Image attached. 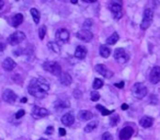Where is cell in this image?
<instances>
[{
	"instance_id": "41",
	"label": "cell",
	"mask_w": 160,
	"mask_h": 140,
	"mask_svg": "<svg viewBox=\"0 0 160 140\" xmlns=\"http://www.w3.org/2000/svg\"><path fill=\"white\" fill-rule=\"evenodd\" d=\"M14 55H15V56L21 55V49H19V51H14Z\"/></svg>"
},
{
	"instance_id": "36",
	"label": "cell",
	"mask_w": 160,
	"mask_h": 140,
	"mask_svg": "<svg viewBox=\"0 0 160 140\" xmlns=\"http://www.w3.org/2000/svg\"><path fill=\"white\" fill-rule=\"evenodd\" d=\"M53 131H54V127L53 126H48L46 128V130H45V132H46L47 135H52Z\"/></svg>"
},
{
	"instance_id": "30",
	"label": "cell",
	"mask_w": 160,
	"mask_h": 140,
	"mask_svg": "<svg viewBox=\"0 0 160 140\" xmlns=\"http://www.w3.org/2000/svg\"><path fill=\"white\" fill-rule=\"evenodd\" d=\"M118 121H120L118 115V114H114V115H112L111 118H110V125H111V126H116L118 124Z\"/></svg>"
},
{
	"instance_id": "6",
	"label": "cell",
	"mask_w": 160,
	"mask_h": 140,
	"mask_svg": "<svg viewBox=\"0 0 160 140\" xmlns=\"http://www.w3.org/2000/svg\"><path fill=\"white\" fill-rule=\"evenodd\" d=\"M114 59L118 61V64H126L129 60V56L123 48H118L114 51Z\"/></svg>"
},
{
	"instance_id": "38",
	"label": "cell",
	"mask_w": 160,
	"mask_h": 140,
	"mask_svg": "<svg viewBox=\"0 0 160 140\" xmlns=\"http://www.w3.org/2000/svg\"><path fill=\"white\" fill-rule=\"evenodd\" d=\"M115 87H116V88H120V89H122V88H124V82H120V83H116L115 84Z\"/></svg>"
},
{
	"instance_id": "19",
	"label": "cell",
	"mask_w": 160,
	"mask_h": 140,
	"mask_svg": "<svg viewBox=\"0 0 160 140\" xmlns=\"http://www.w3.org/2000/svg\"><path fill=\"white\" fill-rule=\"evenodd\" d=\"M87 56V49L83 46H78L76 48L75 51V57L78 59H83Z\"/></svg>"
},
{
	"instance_id": "8",
	"label": "cell",
	"mask_w": 160,
	"mask_h": 140,
	"mask_svg": "<svg viewBox=\"0 0 160 140\" xmlns=\"http://www.w3.org/2000/svg\"><path fill=\"white\" fill-rule=\"evenodd\" d=\"M68 40H69V32L66 28H59L56 32V43L59 46L68 42Z\"/></svg>"
},
{
	"instance_id": "15",
	"label": "cell",
	"mask_w": 160,
	"mask_h": 140,
	"mask_svg": "<svg viewBox=\"0 0 160 140\" xmlns=\"http://www.w3.org/2000/svg\"><path fill=\"white\" fill-rule=\"evenodd\" d=\"M61 123L65 125V126H71L74 123H75V116L72 113H67L64 116L61 117Z\"/></svg>"
},
{
	"instance_id": "5",
	"label": "cell",
	"mask_w": 160,
	"mask_h": 140,
	"mask_svg": "<svg viewBox=\"0 0 160 140\" xmlns=\"http://www.w3.org/2000/svg\"><path fill=\"white\" fill-rule=\"evenodd\" d=\"M110 11L113 14L114 19L120 20L123 17V8L120 2H116V1L111 2L110 3Z\"/></svg>"
},
{
	"instance_id": "39",
	"label": "cell",
	"mask_w": 160,
	"mask_h": 140,
	"mask_svg": "<svg viewBox=\"0 0 160 140\" xmlns=\"http://www.w3.org/2000/svg\"><path fill=\"white\" fill-rule=\"evenodd\" d=\"M121 108H122L123 111H126L127 108H128V105H127V104H125V103H123L122 106H121Z\"/></svg>"
},
{
	"instance_id": "32",
	"label": "cell",
	"mask_w": 160,
	"mask_h": 140,
	"mask_svg": "<svg viewBox=\"0 0 160 140\" xmlns=\"http://www.w3.org/2000/svg\"><path fill=\"white\" fill-rule=\"evenodd\" d=\"M100 100V94L98 92H95L93 91L92 93H91V101H93V102H97V101H99Z\"/></svg>"
},
{
	"instance_id": "31",
	"label": "cell",
	"mask_w": 160,
	"mask_h": 140,
	"mask_svg": "<svg viewBox=\"0 0 160 140\" xmlns=\"http://www.w3.org/2000/svg\"><path fill=\"white\" fill-rule=\"evenodd\" d=\"M45 34H46V26H41L40 30H38V35H40V38L43 40L45 37Z\"/></svg>"
},
{
	"instance_id": "27",
	"label": "cell",
	"mask_w": 160,
	"mask_h": 140,
	"mask_svg": "<svg viewBox=\"0 0 160 140\" xmlns=\"http://www.w3.org/2000/svg\"><path fill=\"white\" fill-rule=\"evenodd\" d=\"M97 127H98V121H91V123H89V124L85 127V131L86 132H91V131H93Z\"/></svg>"
},
{
	"instance_id": "20",
	"label": "cell",
	"mask_w": 160,
	"mask_h": 140,
	"mask_svg": "<svg viewBox=\"0 0 160 140\" xmlns=\"http://www.w3.org/2000/svg\"><path fill=\"white\" fill-rule=\"evenodd\" d=\"M92 117H93L92 113L89 112V111H86V110L80 111L79 114H78V118H79L80 121H90Z\"/></svg>"
},
{
	"instance_id": "4",
	"label": "cell",
	"mask_w": 160,
	"mask_h": 140,
	"mask_svg": "<svg viewBox=\"0 0 160 140\" xmlns=\"http://www.w3.org/2000/svg\"><path fill=\"white\" fill-rule=\"evenodd\" d=\"M152 18H154V12H152V10L149 9V8L145 9V11H144V17H143V21H141V30H147V28L150 26Z\"/></svg>"
},
{
	"instance_id": "13",
	"label": "cell",
	"mask_w": 160,
	"mask_h": 140,
	"mask_svg": "<svg viewBox=\"0 0 160 140\" xmlns=\"http://www.w3.org/2000/svg\"><path fill=\"white\" fill-rule=\"evenodd\" d=\"M133 134H134V129L132 127H124L122 130L120 131V140H129Z\"/></svg>"
},
{
	"instance_id": "1",
	"label": "cell",
	"mask_w": 160,
	"mask_h": 140,
	"mask_svg": "<svg viewBox=\"0 0 160 140\" xmlns=\"http://www.w3.org/2000/svg\"><path fill=\"white\" fill-rule=\"evenodd\" d=\"M49 91L48 81L43 78H35L29 84V93L36 98H44Z\"/></svg>"
},
{
	"instance_id": "42",
	"label": "cell",
	"mask_w": 160,
	"mask_h": 140,
	"mask_svg": "<svg viewBox=\"0 0 160 140\" xmlns=\"http://www.w3.org/2000/svg\"><path fill=\"white\" fill-rule=\"evenodd\" d=\"M3 6H5V2H3L2 0H0V10L3 8Z\"/></svg>"
},
{
	"instance_id": "28",
	"label": "cell",
	"mask_w": 160,
	"mask_h": 140,
	"mask_svg": "<svg viewBox=\"0 0 160 140\" xmlns=\"http://www.w3.org/2000/svg\"><path fill=\"white\" fill-rule=\"evenodd\" d=\"M97 110L101 112V114L103 115V116H106V115H110V114H112L113 111H110V110H106V108L102 106V105H97Z\"/></svg>"
},
{
	"instance_id": "2",
	"label": "cell",
	"mask_w": 160,
	"mask_h": 140,
	"mask_svg": "<svg viewBox=\"0 0 160 140\" xmlns=\"http://www.w3.org/2000/svg\"><path fill=\"white\" fill-rule=\"evenodd\" d=\"M132 93L136 98H145V96L147 95L146 85H145L144 83H141V82H137V83H135L134 85H133Z\"/></svg>"
},
{
	"instance_id": "29",
	"label": "cell",
	"mask_w": 160,
	"mask_h": 140,
	"mask_svg": "<svg viewBox=\"0 0 160 140\" xmlns=\"http://www.w3.org/2000/svg\"><path fill=\"white\" fill-rule=\"evenodd\" d=\"M103 87V81L101 79H94L93 81V84H92V88H93L94 90H98V89H101Z\"/></svg>"
},
{
	"instance_id": "18",
	"label": "cell",
	"mask_w": 160,
	"mask_h": 140,
	"mask_svg": "<svg viewBox=\"0 0 160 140\" xmlns=\"http://www.w3.org/2000/svg\"><path fill=\"white\" fill-rule=\"evenodd\" d=\"M54 106L58 111L65 110V108L69 107V101H67V100H57L56 102L54 103Z\"/></svg>"
},
{
	"instance_id": "34",
	"label": "cell",
	"mask_w": 160,
	"mask_h": 140,
	"mask_svg": "<svg viewBox=\"0 0 160 140\" xmlns=\"http://www.w3.org/2000/svg\"><path fill=\"white\" fill-rule=\"evenodd\" d=\"M24 114H25V111L24 110H20L19 112H17V114H15V118H21V117L24 116Z\"/></svg>"
},
{
	"instance_id": "45",
	"label": "cell",
	"mask_w": 160,
	"mask_h": 140,
	"mask_svg": "<svg viewBox=\"0 0 160 140\" xmlns=\"http://www.w3.org/2000/svg\"><path fill=\"white\" fill-rule=\"evenodd\" d=\"M40 140H46V139H43V138H42V139H40Z\"/></svg>"
},
{
	"instance_id": "44",
	"label": "cell",
	"mask_w": 160,
	"mask_h": 140,
	"mask_svg": "<svg viewBox=\"0 0 160 140\" xmlns=\"http://www.w3.org/2000/svg\"><path fill=\"white\" fill-rule=\"evenodd\" d=\"M86 2H94V1H95V0H85Z\"/></svg>"
},
{
	"instance_id": "14",
	"label": "cell",
	"mask_w": 160,
	"mask_h": 140,
	"mask_svg": "<svg viewBox=\"0 0 160 140\" xmlns=\"http://www.w3.org/2000/svg\"><path fill=\"white\" fill-rule=\"evenodd\" d=\"M95 70L98 71V73L103 76L104 78H106V79L112 78V76H113V72L111 70H109L104 65H97L95 66Z\"/></svg>"
},
{
	"instance_id": "12",
	"label": "cell",
	"mask_w": 160,
	"mask_h": 140,
	"mask_svg": "<svg viewBox=\"0 0 160 140\" xmlns=\"http://www.w3.org/2000/svg\"><path fill=\"white\" fill-rule=\"evenodd\" d=\"M77 37L79 38L80 41H83V42H90L92 37H93V34L90 32L89 30H81L77 33Z\"/></svg>"
},
{
	"instance_id": "9",
	"label": "cell",
	"mask_w": 160,
	"mask_h": 140,
	"mask_svg": "<svg viewBox=\"0 0 160 140\" xmlns=\"http://www.w3.org/2000/svg\"><path fill=\"white\" fill-rule=\"evenodd\" d=\"M49 112L47 111L46 108H42V107H38V106H34L33 110H32V116L36 119H40V118H44V117L48 116Z\"/></svg>"
},
{
	"instance_id": "23",
	"label": "cell",
	"mask_w": 160,
	"mask_h": 140,
	"mask_svg": "<svg viewBox=\"0 0 160 140\" xmlns=\"http://www.w3.org/2000/svg\"><path fill=\"white\" fill-rule=\"evenodd\" d=\"M100 55L103 58H108L111 55V49L106 45H101V47H100Z\"/></svg>"
},
{
	"instance_id": "43",
	"label": "cell",
	"mask_w": 160,
	"mask_h": 140,
	"mask_svg": "<svg viewBox=\"0 0 160 140\" xmlns=\"http://www.w3.org/2000/svg\"><path fill=\"white\" fill-rule=\"evenodd\" d=\"M26 101H28V98H21V102H22V103H25V102H26Z\"/></svg>"
},
{
	"instance_id": "22",
	"label": "cell",
	"mask_w": 160,
	"mask_h": 140,
	"mask_svg": "<svg viewBox=\"0 0 160 140\" xmlns=\"http://www.w3.org/2000/svg\"><path fill=\"white\" fill-rule=\"evenodd\" d=\"M61 83L63 85H70L71 82H72V78L70 77V75H68L66 72H64V73H61Z\"/></svg>"
},
{
	"instance_id": "7",
	"label": "cell",
	"mask_w": 160,
	"mask_h": 140,
	"mask_svg": "<svg viewBox=\"0 0 160 140\" xmlns=\"http://www.w3.org/2000/svg\"><path fill=\"white\" fill-rule=\"evenodd\" d=\"M25 40V34L23 32H14L8 37V43L10 45H18Z\"/></svg>"
},
{
	"instance_id": "11",
	"label": "cell",
	"mask_w": 160,
	"mask_h": 140,
	"mask_svg": "<svg viewBox=\"0 0 160 140\" xmlns=\"http://www.w3.org/2000/svg\"><path fill=\"white\" fill-rule=\"evenodd\" d=\"M2 100L5 102L9 103V104H12V103H14L17 101V94L14 93L12 90L7 89L5 90V92L2 94Z\"/></svg>"
},
{
	"instance_id": "10",
	"label": "cell",
	"mask_w": 160,
	"mask_h": 140,
	"mask_svg": "<svg viewBox=\"0 0 160 140\" xmlns=\"http://www.w3.org/2000/svg\"><path fill=\"white\" fill-rule=\"evenodd\" d=\"M149 80L152 84H157L160 81V67L159 66H155L150 71L149 75Z\"/></svg>"
},
{
	"instance_id": "21",
	"label": "cell",
	"mask_w": 160,
	"mask_h": 140,
	"mask_svg": "<svg viewBox=\"0 0 160 140\" xmlns=\"http://www.w3.org/2000/svg\"><path fill=\"white\" fill-rule=\"evenodd\" d=\"M22 22H23V15L21 13H17L13 18L11 19V24H12L13 28H18Z\"/></svg>"
},
{
	"instance_id": "3",
	"label": "cell",
	"mask_w": 160,
	"mask_h": 140,
	"mask_svg": "<svg viewBox=\"0 0 160 140\" xmlns=\"http://www.w3.org/2000/svg\"><path fill=\"white\" fill-rule=\"evenodd\" d=\"M43 68L51 72L54 76H61V68L59 64L56 61H45V64L43 65Z\"/></svg>"
},
{
	"instance_id": "35",
	"label": "cell",
	"mask_w": 160,
	"mask_h": 140,
	"mask_svg": "<svg viewBox=\"0 0 160 140\" xmlns=\"http://www.w3.org/2000/svg\"><path fill=\"white\" fill-rule=\"evenodd\" d=\"M92 23H93V22H92V20L88 19V20H86V21H85V23H83V26H85L86 28H90V26L92 25Z\"/></svg>"
},
{
	"instance_id": "17",
	"label": "cell",
	"mask_w": 160,
	"mask_h": 140,
	"mask_svg": "<svg viewBox=\"0 0 160 140\" xmlns=\"http://www.w3.org/2000/svg\"><path fill=\"white\" fill-rule=\"evenodd\" d=\"M152 124H154V118L149 116L141 117V121H139V125L144 128H149V127L152 126Z\"/></svg>"
},
{
	"instance_id": "33",
	"label": "cell",
	"mask_w": 160,
	"mask_h": 140,
	"mask_svg": "<svg viewBox=\"0 0 160 140\" xmlns=\"http://www.w3.org/2000/svg\"><path fill=\"white\" fill-rule=\"evenodd\" d=\"M101 140H113V136L111 135L110 132H104L103 135H102Z\"/></svg>"
},
{
	"instance_id": "37",
	"label": "cell",
	"mask_w": 160,
	"mask_h": 140,
	"mask_svg": "<svg viewBox=\"0 0 160 140\" xmlns=\"http://www.w3.org/2000/svg\"><path fill=\"white\" fill-rule=\"evenodd\" d=\"M66 135V130L64 128H59V136H65Z\"/></svg>"
},
{
	"instance_id": "16",
	"label": "cell",
	"mask_w": 160,
	"mask_h": 140,
	"mask_svg": "<svg viewBox=\"0 0 160 140\" xmlns=\"http://www.w3.org/2000/svg\"><path fill=\"white\" fill-rule=\"evenodd\" d=\"M15 61L13 59H11V58H6L3 62H2V67H3V69L7 70V71H11V70H13L15 68Z\"/></svg>"
},
{
	"instance_id": "40",
	"label": "cell",
	"mask_w": 160,
	"mask_h": 140,
	"mask_svg": "<svg viewBox=\"0 0 160 140\" xmlns=\"http://www.w3.org/2000/svg\"><path fill=\"white\" fill-rule=\"evenodd\" d=\"M5 48H6V45H5V44H3V43H0V51H5Z\"/></svg>"
},
{
	"instance_id": "26",
	"label": "cell",
	"mask_w": 160,
	"mask_h": 140,
	"mask_svg": "<svg viewBox=\"0 0 160 140\" xmlns=\"http://www.w3.org/2000/svg\"><path fill=\"white\" fill-rule=\"evenodd\" d=\"M31 14H32V17H33L34 22L38 24V22H40V18H41V14L38 12V10L35 9V8H32V9H31Z\"/></svg>"
},
{
	"instance_id": "25",
	"label": "cell",
	"mask_w": 160,
	"mask_h": 140,
	"mask_svg": "<svg viewBox=\"0 0 160 140\" xmlns=\"http://www.w3.org/2000/svg\"><path fill=\"white\" fill-rule=\"evenodd\" d=\"M118 38H120V36H118V33H113L111 36L109 38H106V44H110V45H114L115 43L118 41Z\"/></svg>"
},
{
	"instance_id": "24",
	"label": "cell",
	"mask_w": 160,
	"mask_h": 140,
	"mask_svg": "<svg viewBox=\"0 0 160 140\" xmlns=\"http://www.w3.org/2000/svg\"><path fill=\"white\" fill-rule=\"evenodd\" d=\"M47 46H48V48H49L51 51H53L54 53H56V54H59V53H61V46H59L56 42H48L47 43Z\"/></svg>"
}]
</instances>
